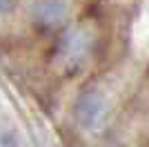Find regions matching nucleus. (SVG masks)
<instances>
[{
  "mask_svg": "<svg viewBox=\"0 0 149 147\" xmlns=\"http://www.w3.org/2000/svg\"><path fill=\"white\" fill-rule=\"evenodd\" d=\"M91 47H93V38L87 27H82V24L69 27L60 36V40H58L56 60L65 69H78L89 58Z\"/></svg>",
  "mask_w": 149,
  "mask_h": 147,
  "instance_id": "f257e3e1",
  "label": "nucleus"
},
{
  "mask_svg": "<svg viewBox=\"0 0 149 147\" xmlns=\"http://www.w3.org/2000/svg\"><path fill=\"white\" fill-rule=\"evenodd\" d=\"M13 7H16V0H0V18L9 16L13 11Z\"/></svg>",
  "mask_w": 149,
  "mask_h": 147,
  "instance_id": "20e7f679",
  "label": "nucleus"
},
{
  "mask_svg": "<svg viewBox=\"0 0 149 147\" xmlns=\"http://www.w3.org/2000/svg\"><path fill=\"white\" fill-rule=\"evenodd\" d=\"M31 18L36 27L45 31L60 29L69 18V2L67 0H36L31 7Z\"/></svg>",
  "mask_w": 149,
  "mask_h": 147,
  "instance_id": "7ed1b4c3",
  "label": "nucleus"
},
{
  "mask_svg": "<svg viewBox=\"0 0 149 147\" xmlns=\"http://www.w3.org/2000/svg\"><path fill=\"white\" fill-rule=\"evenodd\" d=\"M107 114H109V107H107V100L102 98L100 92H85L76 100L74 107L76 123L87 132H96L98 127H102L107 120Z\"/></svg>",
  "mask_w": 149,
  "mask_h": 147,
  "instance_id": "f03ea898",
  "label": "nucleus"
}]
</instances>
